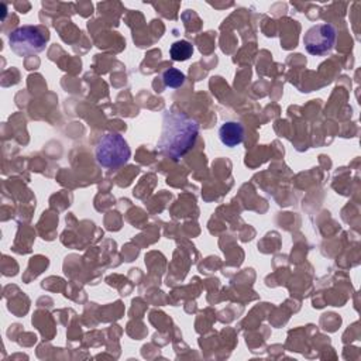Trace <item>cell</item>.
I'll return each instance as SVG.
<instances>
[{
    "label": "cell",
    "instance_id": "3",
    "mask_svg": "<svg viewBox=\"0 0 361 361\" xmlns=\"http://www.w3.org/2000/svg\"><path fill=\"white\" fill-rule=\"evenodd\" d=\"M48 39V31L38 25H23L8 34V45L11 51L20 56L42 52Z\"/></svg>",
    "mask_w": 361,
    "mask_h": 361
},
{
    "label": "cell",
    "instance_id": "1",
    "mask_svg": "<svg viewBox=\"0 0 361 361\" xmlns=\"http://www.w3.org/2000/svg\"><path fill=\"white\" fill-rule=\"evenodd\" d=\"M199 124L196 120L175 109H168L162 116V130L158 140V149L178 161L183 158L196 144Z\"/></svg>",
    "mask_w": 361,
    "mask_h": 361
},
{
    "label": "cell",
    "instance_id": "4",
    "mask_svg": "<svg viewBox=\"0 0 361 361\" xmlns=\"http://www.w3.org/2000/svg\"><path fill=\"white\" fill-rule=\"evenodd\" d=\"M337 31L334 25L322 23L310 27L303 35V45L310 55L323 56L327 55L336 42Z\"/></svg>",
    "mask_w": 361,
    "mask_h": 361
},
{
    "label": "cell",
    "instance_id": "7",
    "mask_svg": "<svg viewBox=\"0 0 361 361\" xmlns=\"http://www.w3.org/2000/svg\"><path fill=\"white\" fill-rule=\"evenodd\" d=\"M185 73L176 68H169L162 73V82L169 89H178L185 83Z\"/></svg>",
    "mask_w": 361,
    "mask_h": 361
},
{
    "label": "cell",
    "instance_id": "2",
    "mask_svg": "<svg viewBox=\"0 0 361 361\" xmlns=\"http://www.w3.org/2000/svg\"><path fill=\"white\" fill-rule=\"evenodd\" d=\"M131 157V149L124 140L123 135L117 133H107L104 134L96 148H94V158L96 162L109 169H114L127 164Z\"/></svg>",
    "mask_w": 361,
    "mask_h": 361
},
{
    "label": "cell",
    "instance_id": "5",
    "mask_svg": "<svg viewBox=\"0 0 361 361\" xmlns=\"http://www.w3.org/2000/svg\"><path fill=\"white\" fill-rule=\"evenodd\" d=\"M219 138L223 145L233 148L243 142L244 127L238 121H224L219 128Z\"/></svg>",
    "mask_w": 361,
    "mask_h": 361
},
{
    "label": "cell",
    "instance_id": "6",
    "mask_svg": "<svg viewBox=\"0 0 361 361\" xmlns=\"http://www.w3.org/2000/svg\"><path fill=\"white\" fill-rule=\"evenodd\" d=\"M192 54H193V45L186 39L176 41L169 48V55L173 61H186L192 56Z\"/></svg>",
    "mask_w": 361,
    "mask_h": 361
}]
</instances>
